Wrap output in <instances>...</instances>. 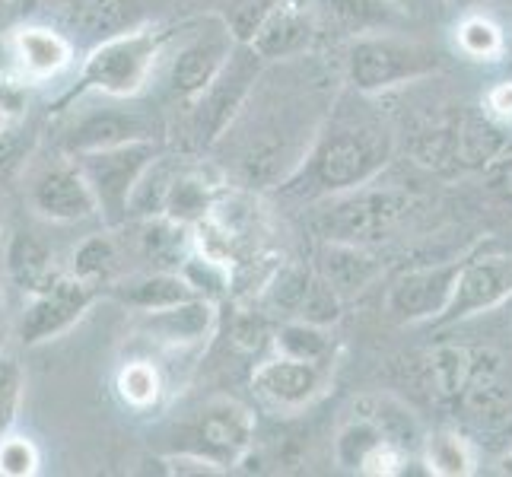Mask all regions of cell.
<instances>
[{
    "label": "cell",
    "mask_w": 512,
    "mask_h": 477,
    "mask_svg": "<svg viewBox=\"0 0 512 477\" xmlns=\"http://www.w3.org/2000/svg\"><path fill=\"white\" fill-rule=\"evenodd\" d=\"M175 29L166 26H134L118 32L112 39H102L83 58L77 86L67 99L102 96V99H134L147 90L156 67L163 61L166 42Z\"/></svg>",
    "instance_id": "2"
},
{
    "label": "cell",
    "mask_w": 512,
    "mask_h": 477,
    "mask_svg": "<svg viewBox=\"0 0 512 477\" xmlns=\"http://www.w3.org/2000/svg\"><path fill=\"white\" fill-rule=\"evenodd\" d=\"M26 134V121L20 128H10L0 134V179H7V175L16 172V166L23 163L26 153H29V140H23Z\"/></svg>",
    "instance_id": "37"
},
{
    "label": "cell",
    "mask_w": 512,
    "mask_h": 477,
    "mask_svg": "<svg viewBox=\"0 0 512 477\" xmlns=\"http://www.w3.org/2000/svg\"><path fill=\"white\" fill-rule=\"evenodd\" d=\"M93 299H96L93 284H86V280L67 271L58 274L48 287L26 296V306L20 315V341L26 347H35L58 338V334L70 331L80 322L86 309L93 306Z\"/></svg>",
    "instance_id": "9"
},
{
    "label": "cell",
    "mask_w": 512,
    "mask_h": 477,
    "mask_svg": "<svg viewBox=\"0 0 512 477\" xmlns=\"http://www.w3.org/2000/svg\"><path fill=\"white\" fill-rule=\"evenodd\" d=\"M236 35L229 29L226 16L210 13L204 20L182 26L172 32L163 51V80L166 90L175 102H194L217 74L226 67V61L236 51Z\"/></svg>",
    "instance_id": "3"
},
{
    "label": "cell",
    "mask_w": 512,
    "mask_h": 477,
    "mask_svg": "<svg viewBox=\"0 0 512 477\" xmlns=\"http://www.w3.org/2000/svg\"><path fill=\"white\" fill-rule=\"evenodd\" d=\"M23 366L13 353L0 350V436L10 433L16 414H20V404H23Z\"/></svg>",
    "instance_id": "34"
},
{
    "label": "cell",
    "mask_w": 512,
    "mask_h": 477,
    "mask_svg": "<svg viewBox=\"0 0 512 477\" xmlns=\"http://www.w3.org/2000/svg\"><path fill=\"white\" fill-rule=\"evenodd\" d=\"M382 443H388V439L379 430V423L366 411H360L350 423H344L338 436H334V462L347 471H360L363 458Z\"/></svg>",
    "instance_id": "32"
},
{
    "label": "cell",
    "mask_w": 512,
    "mask_h": 477,
    "mask_svg": "<svg viewBox=\"0 0 512 477\" xmlns=\"http://www.w3.org/2000/svg\"><path fill=\"white\" fill-rule=\"evenodd\" d=\"M140 258L150 264V271H182V264L194 252L191 226L175 223L169 217H144L137 236Z\"/></svg>",
    "instance_id": "23"
},
{
    "label": "cell",
    "mask_w": 512,
    "mask_h": 477,
    "mask_svg": "<svg viewBox=\"0 0 512 477\" xmlns=\"http://www.w3.org/2000/svg\"><path fill=\"white\" fill-rule=\"evenodd\" d=\"M319 274L341 299L357 296L382 277V261L366 245L331 242L325 239L319 252Z\"/></svg>",
    "instance_id": "20"
},
{
    "label": "cell",
    "mask_w": 512,
    "mask_h": 477,
    "mask_svg": "<svg viewBox=\"0 0 512 477\" xmlns=\"http://www.w3.org/2000/svg\"><path fill=\"white\" fill-rule=\"evenodd\" d=\"M449 4H455V7H474V4H481V0H449Z\"/></svg>",
    "instance_id": "42"
},
{
    "label": "cell",
    "mask_w": 512,
    "mask_h": 477,
    "mask_svg": "<svg viewBox=\"0 0 512 477\" xmlns=\"http://www.w3.org/2000/svg\"><path fill=\"white\" fill-rule=\"evenodd\" d=\"M487 357H490V350H468V347H439V350H433L430 379H433L436 395L458 398Z\"/></svg>",
    "instance_id": "27"
},
{
    "label": "cell",
    "mask_w": 512,
    "mask_h": 477,
    "mask_svg": "<svg viewBox=\"0 0 512 477\" xmlns=\"http://www.w3.org/2000/svg\"><path fill=\"white\" fill-rule=\"evenodd\" d=\"M118 398L131 411H153L163 398V376L153 360H128L118 369Z\"/></svg>",
    "instance_id": "30"
},
{
    "label": "cell",
    "mask_w": 512,
    "mask_h": 477,
    "mask_svg": "<svg viewBox=\"0 0 512 477\" xmlns=\"http://www.w3.org/2000/svg\"><path fill=\"white\" fill-rule=\"evenodd\" d=\"M74 39L51 26L29 23L20 26L10 39V58H13V74H20L26 83H48L61 77L64 70L74 64Z\"/></svg>",
    "instance_id": "17"
},
{
    "label": "cell",
    "mask_w": 512,
    "mask_h": 477,
    "mask_svg": "<svg viewBox=\"0 0 512 477\" xmlns=\"http://www.w3.org/2000/svg\"><path fill=\"white\" fill-rule=\"evenodd\" d=\"M42 455L29 436H0V474L4 477H32L39 474Z\"/></svg>",
    "instance_id": "35"
},
{
    "label": "cell",
    "mask_w": 512,
    "mask_h": 477,
    "mask_svg": "<svg viewBox=\"0 0 512 477\" xmlns=\"http://www.w3.org/2000/svg\"><path fill=\"white\" fill-rule=\"evenodd\" d=\"M458 268H462V261H446V264H427V268H414L408 274H401L388 287L385 312L401 325L436 322L455 290Z\"/></svg>",
    "instance_id": "14"
},
{
    "label": "cell",
    "mask_w": 512,
    "mask_h": 477,
    "mask_svg": "<svg viewBox=\"0 0 512 477\" xmlns=\"http://www.w3.org/2000/svg\"><path fill=\"white\" fill-rule=\"evenodd\" d=\"M319 35L309 0H274L245 45L264 64H280L306 58Z\"/></svg>",
    "instance_id": "12"
},
{
    "label": "cell",
    "mask_w": 512,
    "mask_h": 477,
    "mask_svg": "<svg viewBox=\"0 0 512 477\" xmlns=\"http://www.w3.org/2000/svg\"><path fill=\"white\" fill-rule=\"evenodd\" d=\"M140 315H144L140 318V334L169 353L207 344V338L217 328V303H210L204 296H191L185 303L140 312Z\"/></svg>",
    "instance_id": "16"
},
{
    "label": "cell",
    "mask_w": 512,
    "mask_h": 477,
    "mask_svg": "<svg viewBox=\"0 0 512 477\" xmlns=\"http://www.w3.org/2000/svg\"><path fill=\"white\" fill-rule=\"evenodd\" d=\"M347 83L363 96H382L398 90L404 83L423 80L439 70V58L430 45L414 39H398L395 29L369 32L350 39L347 58Z\"/></svg>",
    "instance_id": "5"
},
{
    "label": "cell",
    "mask_w": 512,
    "mask_h": 477,
    "mask_svg": "<svg viewBox=\"0 0 512 477\" xmlns=\"http://www.w3.org/2000/svg\"><path fill=\"white\" fill-rule=\"evenodd\" d=\"M153 125L134 109H115V105H93V109L74 112L70 125L61 134V150L67 156L93 153L105 147L131 144V140H150Z\"/></svg>",
    "instance_id": "15"
},
{
    "label": "cell",
    "mask_w": 512,
    "mask_h": 477,
    "mask_svg": "<svg viewBox=\"0 0 512 477\" xmlns=\"http://www.w3.org/2000/svg\"><path fill=\"white\" fill-rule=\"evenodd\" d=\"M503 471H506V474H512V452L506 455V462H503Z\"/></svg>",
    "instance_id": "43"
},
{
    "label": "cell",
    "mask_w": 512,
    "mask_h": 477,
    "mask_svg": "<svg viewBox=\"0 0 512 477\" xmlns=\"http://www.w3.org/2000/svg\"><path fill=\"white\" fill-rule=\"evenodd\" d=\"M112 296L118 303H125L134 312H153V309H166L175 303H185V299L198 296L188 280L182 277V271H147V274H137L128 280H115Z\"/></svg>",
    "instance_id": "24"
},
{
    "label": "cell",
    "mask_w": 512,
    "mask_h": 477,
    "mask_svg": "<svg viewBox=\"0 0 512 477\" xmlns=\"http://www.w3.org/2000/svg\"><path fill=\"white\" fill-rule=\"evenodd\" d=\"M4 207H0V252H4Z\"/></svg>",
    "instance_id": "41"
},
{
    "label": "cell",
    "mask_w": 512,
    "mask_h": 477,
    "mask_svg": "<svg viewBox=\"0 0 512 477\" xmlns=\"http://www.w3.org/2000/svg\"><path fill=\"white\" fill-rule=\"evenodd\" d=\"M255 449V411L239 398L217 395L204 401L198 411L179 427V446L172 452L198 455L204 462L229 471L242 465Z\"/></svg>",
    "instance_id": "6"
},
{
    "label": "cell",
    "mask_w": 512,
    "mask_h": 477,
    "mask_svg": "<svg viewBox=\"0 0 512 477\" xmlns=\"http://www.w3.org/2000/svg\"><path fill=\"white\" fill-rule=\"evenodd\" d=\"M315 277L319 274L312 268H303V264H284V268L268 280V287H264V303H268V309L277 315L299 318Z\"/></svg>",
    "instance_id": "31"
},
{
    "label": "cell",
    "mask_w": 512,
    "mask_h": 477,
    "mask_svg": "<svg viewBox=\"0 0 512 477\" xmlns=\"http://www.w3.org/2000/svg\"><path fill=\"white\" fill-rule=\"evenodd\" d=\"M274 350L296 360L315 363V366H328L334 353V341L325 325H312V322H303V318H284V325L274 334Z\"/></svg>",
    "instance_id": "28"
},
{
    "label": "cell",
    "mask_w": 512,
    "mask_h": 477,
    "mask_svg": "<svg viewBox=\"0 0 512 477\" xmlns=\"http://www.w3.org/2000/svg\"><path fill=\"white\" fill-rule=\"evenodd\" d=\"M7 344V299H4V287H0V350Z\"/></svg>",
    "instance_id": "40"
},
{
    "label": "cell",
    "mask_w": 512,
    "mask_h": 477,
    "mask_svg": "<svg viewBox=\"0 0 512 477\" xmlns=\"http://www.w3.org/2000/svg\"><path fill=\"white\" fill-rule=\"evenodd\" d=\"M392 4H395V7H401V10H408L411 0H392Z\"/></svg>",
    "instance_id": "44"
},
{
    "label": "cell",
    "mask_w": 512,
    "mask_h": 477,
    "mask_svg": "<svg viewBox=\"0 0 512 477\" xmlns=\"http://www.w3.org/2000/svg\"><path fill=\"white\" fill-rule=\"evenodd\" d=\"M268 67L261 58H255L249 45H236L233 58L226 61V67L217 74V80L207 90L188 102L185 115V140L194 150H214L217 140L226 134V128L233 125L239 109L249 99L252 86L258 83L261 70Z\"/></svg>",
    "instance_id": "8"
},
{
    "label": "cell",
    "mask_w": 512,
    "mask_h": 477,
    "mask_svg": "<svg viewBox=\"0 0 512 477\" xmlns=\"http://www.w3.org/2000/svg\"><path fill=\"white\" fill-rule=\"evenodd\" d=\"M493 188H497L506 201H512V153L493 166Z\"/></svg>",
    "instance_id": "38"
},
{
    "label": "cell",
    "mask_w": 512,
    "mask_h": 477,
    "mask_svg": "<svg viewBox=\"0 0 512 477\" xmlns=\"http://www.w3.org/2000/svg\"><path fill=\"white\" fill-rule=\"evenodd\" d=\"M0 261H4V268H7V274L13 280V287L20 290L23 296L39 293L58 274H64V271H58L51 245L42 242L35 233H23V229H16V233H10L4 239V252H0Z\"/></svg>",
    "instance_id": "21"
},
{
    "label": "cell",
    "mask_w": 512,
    "mask_h": 477,
    "mask_svg": "<svg viewBox=\"0 0 512 477\" xmlns=\"http://www.w3.org/2000/svg\"><path fill=\"white\" fill-rule=\"evenodd\" d=\"M156 156H160V144L153 137L74 156L96 198L99 217L109 229H118L131 220L134 188L140 185V179H144V172L150 169Z\"/></svg>",
    "instance_id": "7"
},
{
    "label": "cell",
    "mask_w": 512,
    "mask_h": 477,
    "mask_svg": "<svg viewBox=\"0 0 512 477\" xmlns=\"http://www.w3.org/2000/svg\"><path fill=\"white\" fill-rule=\"evenodd\" d=\"M423 465L436 477H468L474 471V452L465 436L455 430H439L423 439Z\"/></svg>",
    "instance_id": "29"
},
{
    "label": "cell",
    "mask_w": 512,
    "mask_h": 477,
    "mask_svg": "<svg viewBox=\"0 0 512 477\" xmlns=\"http://www.w3.org/2000/svg\"><path fill=\"white\" fill-rule=\"evenodd\" d=\"M512 299V255L509 252H484L462 261L455 277V290L436 325H455L465 318L500 309Z\"/></svg>",
    "instance_id": "10"
},
{
    "label": "cell",
    "mask_w": 512,
    "mask_h": 477,
    "mask_svg": "<svg viewBox=\"0 0 512 477\" xmlns=\"http://www.w3.org/2000/svg\"><path fill=\"white\" fill-rule=\"evenodd\" d=\"M29 207L48 223H83L99 217L96 198L74 156H55L29 179Z\"/></svg>",
    "instance_id": "11"
},
{
    "label": "cell",
    "mask_w": 512,
    "mask_h": 477,
    "mask_svg": "<svg viewBox=\"0 0 512 477\" xmlns=\"http://www.w3.org/2000/svg\"><path fill=\"white\" fill-rule=\"evenodd\" d=\"M64 20L70 29L96 45L140 26V7L137 0H67Z\"/></svg>",
    "instance_id": "22"
},
{
    "label": "cell",
    "mask_w": 512,
    "mask_h": 477,
    "mask_svg": "<svg viewBox=\"0 0 512 477\" xmlns=\"http://www.w3.org/2000/svg\"><path fill=\"white\" fill-rule=\"evenodd\" d=\"M497 363V353H490L478 373H474V379L465 385V392L455 398L462 404L468 423L481 433H503L512 423V395L497 382Z\"/></svg>",
    "instance_id": "19"
},
{
    "label": "cell",
    "mask_w": 512,
    "mask_h": 477,
    "mask_svg": "<svg viewBox=\"0 0 512 477\" xmlns=\"http://www.w3.org/2000/svg\"><path fill=\"white\" fill-rule=\"evenodd\" d=\"M118 271H121V255H118L112 233L86 236L74 249V258H70V268H67V274L86 280V284H93L96 290L115 284Z\"/></svg>",
    "instance_id": "26"
},
{
    "label": "cell",
    "mask_w": 512,
    "mask_h": 477,
    "mask_svg": "<svg viewBox=\"0 0 512 477\" xmlns=\"http://www.w3.org/2000/svg\"><path fill=\"white\" fill-rule=\"evenodd\" d=\"M395 153V137L388 128L366 118H328L315 131L312 144L280 191L290 198L325 201L350 188L373 182Z\"/></svg>",
    "instance_id": "1"
},
{
    "label": "cell",
    "mask_w": 512,
    "mask_h": 477,
    "mask_svg": "<svg viewBox=\"0 0 512 477\" xmlns=\"http://www.w3.org/2000/svg\"><path fill=\"white\" fill-rule=\"evenodd\" d=\"M210 210H214V185L194 169H175L166 191L163 217L185 226H198L210 217Z\"/></svg>",
    "instance_id": "25"
},
{
    "label": "cell",
    "mask_w": 512,
    "mask_h": 477,
    "mask_svg": "<svg viewBox=\"0 0 512 477\" xmlns=\"http://www.w3.org/2000/svg\"><path fill=\"white\" fill-rule=\"evenodd\" d=\"M325 201L328 207L315 217V229L322 233V239L366 245V249L385 242L414 210V194L392 185L382 188L373 182L334 194V198Z\"/></svg>",
    "instance_id": "4"
},
{
    "label": "cell",
    "mask_w": 512,
    "mask_h": 477,
    "mask_svg": "<svg viewBox=\"0 0 512 477\" xmlns=\"http://www.w3.org/2000/svg\"><path fill=\"white\" fill-rule=\"evenodd\" d=\"M29 90L32 83H26L20 74H0V134L10 128H20L29 115Z\"/></svg>",
    "instance_id": "36"
},
{
    "label": "cell",
    "mask_w": 512,
    "mask_h": 477,
    "mask_svg": "<svg viewBox=\"0 0 512 477\" xmlns=\"http://www.w3.org/2000/svg\"><path fill=\"white\" fill-rule=\"evenodd\" d=\"M455 45L471 61H497L506 48L503 29L487 16H465L455 26Z\"/></svg>",
    "instance_id": "33"
},
{
    "label": "cell",
    "mask_w": 512,
    "mask_h": 477,
    "mask_svg": "<svg viewBox=\"0 0 512 477\" xmlns=\"http://www.w3.org/2000/svg\"><path fill=\"white\" fill-rule=\"evenodd\" d=\"M490 109L503 115V118H512V83H500L497 90L490 93Z\"/></svg>",
    "instance_id": "39"
},
{
    "label": "cell",
    "mask_w": 512,
    "mask_h": 477,
    "mask_svg": "<svg viewBox=\"0 0 512 477\" xmlns=\"http://www.w3.org/2000/svg\"><path fill=\"white\" fill-rule=\"evenodd\" d=\"M309 4L315 10L319 32H334L338 39L395 29L404 16L392 0H309Z\"/></svg>",
    "instance_id": "18"
},
{
    "label": "cell",
    "mask_w": 512,
    "mask_h": 477,
    "mask_svg": "<svg viewBox=\"0 0 512 477\" xmlns=\"http://www.w3.org/2000/svg\"><path fill=\"white\" fill-rule=\"evenodd\" d=\"M328 388V366L274 353L252 369V392L280 414H296L312 408Z\"/></svg>",
    "instance_id": "13"
}]
</instances>
